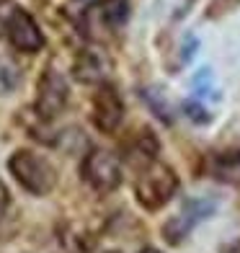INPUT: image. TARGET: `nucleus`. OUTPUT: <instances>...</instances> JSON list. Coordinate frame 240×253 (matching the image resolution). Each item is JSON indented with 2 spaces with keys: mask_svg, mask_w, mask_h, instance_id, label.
Instances as JSON below:
<instances>
[{
  "mask_svg": "<svg viewBox=\"0 0 240 253\" xmlns=\"http://www.w3.org/2000/svg\"><path fill=\"white\" fill-rule=\"evenodd\" d=\"M5 39L10 47L24 54H37L44 49V34L34 16L24 8H13L5 18Z\"/></svg>",
  "mask_w": 240,
  "mask_h": 253,
  "instance_id": "39448f33",
  "label": "nucleus"
},
{
  "mask_svg": "<svg viewBox=\"0 0 240 253\" xmlns=\"http://www.w3.org/2000/svg\"><path fill=\"white\" fill-rule=\"evenodd\" d=\"M5 207H8V189L0 183V217L5 214Z\"/></svg>",
  "mask_w": 240,
  "mask_h": 253,
  "instance_id": "ddd939ff",
  "label": "nucleus"
},
{
  "mask_svg": "<svg viewBox=\"0 0 240 253\" xmlns=\"http://www.w3.org/2000/svg\"><path fill=\"white\" fill-rule=\"evenodd\" d=\"M90 119H93L96 129L104 134H114L119 129V124L124 119V101L119 96L117 85L111 83L98 85V90L93 93V114H90Z\"/></svg>",
  "mask_w": 240,
  "mask_h": 253,
  "instance_id": "0eeeda50",
  "label": "nucleus"
},
{
  "mask_svg": "<svg viewBox=\"0 0 240 253\" xmlns=\"http://www.w3.org/2000/svg\"><path fill=\"white\" fill-rule=\"evenodd\" d=\"M8 170L34 197L49 194L57 183V170L52 168V163L34 150H16L8 158Z\"/></svg>",
  "mask_w": 240,
  "mask_h": 253,
  "instance_id": "f03ea898",
  "label": "nucleus"
},
{
  "mask_svg": "<svg viewBox=\"0 0 240 253\" xmlns=\"http://www.w3.org/2000/svg\"><path fill=\"white\" fill-rule=\"evenodd\" d=\"M212 212H214V202H212V199H189V202L184 204V210H181L176 217H170V220L165 222L163 238L168 240L170 246H178L189 230L197 225L199 220L209 217Z\"/></svg>",
  "mask_w": 240,
  "mask_h": 253,
  "instance_id": "6e6552de",
  "label": "nucleus"
},
{
  "mask_svg": "<svg viewBox=\"0 0 240 253\" xmlns=\"http://www.w3.org/2000/svg\"><path fill=\"white\" fill-rule=\"evenodd\" d=\"M178 191V176L165 163L150 160L134 181V197L145 210H160Z\"/></svg>",
  "mask_w": 240,
  "mask_h": 253,
  "instance_id": "f257e3e1",
  "label": "nucleus"
},
{
  "mask_svg": "<svg viewBox=\"0 0 240 253\" xmlns=\"http://www.w3.org/2000/svg\"><path fill=\"white\" fill-rule=\"evenodd\" d=\"M21 83V73H18V67L8 60V57L0 54V96H8V93H13V90L18 88Z\"/></svg>",
  "mask_w": 240,
  "mask_h": 253,
  "instance_id": "9b49d317",
  "label": "nucleus"
},
{
  "mask_svg": "<svg viewBox=\"0 0 240 253\" xmlns=\"http://www.w3.org/2000/svg\"><path fill=\"white\" fill-rule=\"evenodd\" d=\"M129 18L127 0H98L83 16V34L90 39L98 37V31H117Z\"/></svg>",
  "mask_w": 240,
  "mask_h": 253,
  "instance_id": "423d86ee",
  "label": "nucleus"
},
{
  "mask_svg": "<svg viewBox=\"0 0 240 253\" xmlns=\"http://www.w3.org/2000/svg\"><path fill=\"white\" fill-rule=\"evenodd\" d=\"M140 253H160V251H158V248H142Z\"/></svg>",
  "mask_w": 240,
  "mask_h": 253,
  "instance_id": "2eb2a0df",
  "label": "nucleus"
},
{
  "mask_svg": "<svg viewBox=\"0 0 240 253\" xmlns=\"http://www.w3.org/2000/svg\"><path fill=\"white\" fill-rule=\"evenodd\" d=\"M73 73L80 83H96V80H101V75H104V62H101V57L96 52L85 49V52L78 54V60L73 65Z\"/></svg>",
  "mask_w": 240,
  "mask_h": 253,
  "instance_id": "1a4fd4ad",
  "label": "nucleus"
},
{
  "mask_svg": "<svg viewBox=\"0 0 240 253\" xmlns=\"http://www.w3.org/2000/svg\"><path fill=\"white\" fill-rule=\"evenodd\" d=\"M106 253H117V251H106Z\"/></svg>",
  "mask_w": 240,
  "mask_h": 253,
  "instance_id": "dca6fc26",
  "label": "nucleus"
},
{
  "mask_svg": "<svg viewBox=\"0 0 240 253\" xmlns=\"http://www.w3.org/2000/svg\"><path fill=\"white\" fill-rule=\"evenodd\" d=\"M220 253H240V238L233 240V243H227V246H222Z\"/></svg>",
  "mask_w": 240,
  "mask_h": 253,
  "instance_id": "4468645a",
  "label": "nucleus"
},
{
  "mask_svg": "<svg viewBox=\"0 0 240 253\" xmlns=\"http://www.w3.org/2000/svg\"><path fill=\"white\" fill-rule=\"evenodd\" d=\"M67 98H70V85H67L65 75L57 67H47L37 85V101H34L37 117L44 122L60 117L67 106Z\"/></svg>",
  "mask_w": 240,
  "mask_h": 253,
  "instance_id": "7ed1b4c3",
  "label": "nucleus"
},
{
  "mask_svg": "<svg viewBox=\"0 0 240 253\" xmlns=\"http://www.w3.org/2000/svg\"><path fill=\"white\" fill-rule=\"evenodd\" d=\"M217 178L222 181H230V183H240V153H227L217 160V168H214Z\"/></svg>",
  "mask_w": 240,
  "mask_h": 253,
  "instance_id": "9d476101",
  "label": "nucleus"
},
{
  "mask_svg": "<svg viewBox=\"0 0 240 253\" xmlns=\"http://www.w3.org/2000/svg\"><path fill=\"white\" fill-rule=\"evenodd\" d=\"M80 176L93 191L109 194L121 183V166L109 150H90L80 163Z\"/></svg>",
  "mask_w": 240,
  "mask_h": 253,
  "instance_id": "20e7f679",
  "label": "nucleus"
},
{
  "mask_svg": "<svg viewBox=\"0 0 240 253\" xmlns=\"http://www.w3.org/2000/svg\"><path fill=\"white\" fill-rule=\"evenodd\" d=\"M184 111H186V117H189L191 122H199V124H207V122H209L207 109H204L201 103H197V101H186V103H184Z\"/></svg>",
  "mask_w": 240,
  "mask_h": 253,
  "instance_id": "f8f14e48",
  "label": "nucleus"
}]
</instances>
